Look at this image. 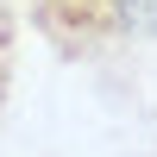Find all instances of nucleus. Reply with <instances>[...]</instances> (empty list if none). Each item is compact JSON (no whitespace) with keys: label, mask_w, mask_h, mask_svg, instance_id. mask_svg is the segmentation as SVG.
Masks as SVG:
<instances>
[{"label":"nucleus","mask_w":157,"mask_h":157,"mask_svg":"<svg viewBox=\"0 0 157 157\" xmlns=\"http://www.w3.org/2000/svg\"><path fill=\"white\" fill-rule=\"evenodd\" d=\"M13 75H19V13L0 0V113L13 101Z\"/></svg>","instance_id":"2"},{"label":"nucleus","mask_w":157,"mask_h":157,"mask_svg":"<svg viewBox=\"0 0 157 157\" xmlns=\"http://www.w3.org/2000/svg\"><path fill=\"white\" fill-rule=\"evenodd\" d=\"M25 13L63 63H101L157 44V0H25Z\"/></svg>","instance_id":"1"}]
</instances>
